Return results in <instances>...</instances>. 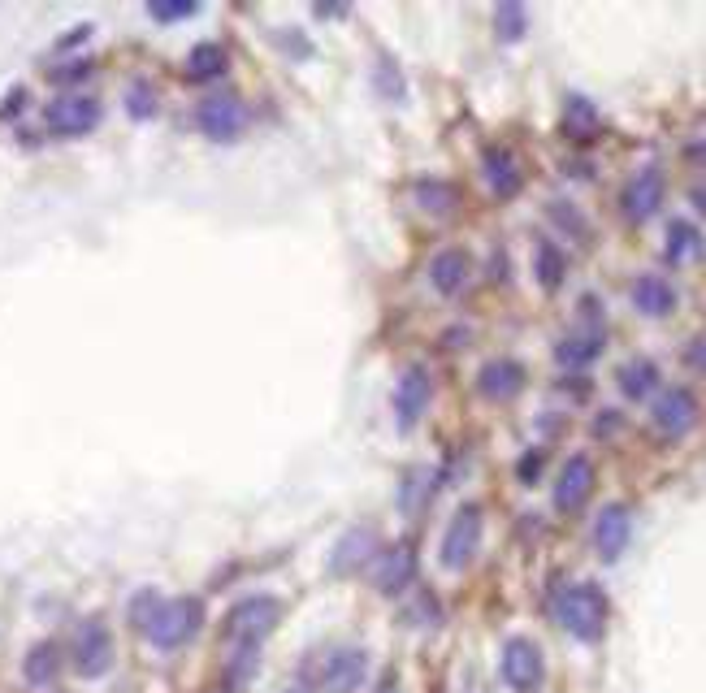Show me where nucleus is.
<instances>
[{"label": "nucleus", "mask_w": 706, "mask_h": 693, "mask_svg": "<svg viewBox=\"0 0 706 693\" xmlns=\"http://www.w3.org/2000/svg\"><path fill=\"white\" fill-rule=\"evenodd\" d=\"M468 273H473V265H468L464 247H442V252L429 260V282H434L438 295H460L468 286Z\"/></svg>", "instance_id": "f3484780"}, {"label": "nucleus", "mask_w": 706, "mask_h": 693, "mask_svg": "<svg viewBox=\"0 0 706 693\" xmlns=\"http://www.w3.org/2000/svg\"><path fill=\"white\" fill-rule=\"evenodd\" d=\"M57 672H61V650H57V642H35L31 650H26V663H22L26 685L44 689V685L57 681Z\"/></svg>", "instance_id": "412c9836"}, {"label": "nucleus", "mask_w": 706, "mask_h": 693, "mask_svg": "<svg viewBox=\"0 0 706 693\" xmlns=\"http://www.w3.org/2000/svg\"><path fill=\"white\" fill-rule=\"evenodd\" d=\"M525 26H529V13H525V5H499L494 9V31H499V39L503 44H516L520 35H525Z\"/></svg>", "instance_id": "cd10ccee"}, {"label": "nucleus", "mask_w": 706, "mask_h": 693, "mask_svg": "<svg viewBox=\"0 0 706 693\" xmlns=\"http://www.w3.org/2000/svg\"><path fill=\"white\" fill-rule=\"evenodd\" d=\"M633 304L642 317H668L676 308V291L668 278H655V273H646V278L633 282Z\"/></svg>", "instance_id": "6ab92c4d"}, {"label": "nucleus", "mask_w": 706, "mask_h": 693, "mask_svg": "<svg viewBox=\"0 0 706 693\" xmlns=\"http://www.w3.org/2000/svg\"><path fill=\"white\" fill-rule=\"evenodd\" d=\"M390 74H395V65L382 61V74H377V83L386 87V96H403V83H395V78H390Z\"/></svg>", "instance_id": "f704fd0d"}, {"label": "nucleus", "mask_w": 706, "mask_h": 693, "mask_svg": "<svg viewBox=\"0 0 706 693\" xmlns=\"http://www.w3.org/2000/svg\"><path fill=\"white\" fill-rule=\"evenodd\" d=\"M22 104H26V87H13L5 100H0V122H13V117L22 113Z\"/></svg>", "instance_id": "473e14b6"}, {"label": "nucleus", "mask_w": 706, "mask_h": 693, "mask_svg": "<svg viewBox=\"0 0 706 693\" xmlns=\"http://www.w3.org/2000/svg\"><path fill=\"white\" fill-rule=\"evenodd\" d=\"M694 200H698V204L706 208V187H698V191H694Z\"/></svg>", "instance_id": "4c0bfd02"}, {"label": "nucleus", "mask_w": 706, "mask_h": 693, "mask_svg": "<svg viewBox=\"0 0 706 693\" xmlns=\"http://www.w3.org/2000/svg\"><path fill=\"white\" fill-rule=\"evenodd\" d=\"M555 620L577 637V642H598L607 629V594L598 590L594 581H581V585H568V590L555 594Z\"/></svg>", "instance_id": "f03ea898"}, {"label": "nucleus", "mask_w": 706, "mask_h": 693, "mask_svg": "<svg viewBox=\"0 0 706 693\" xmlns=\"http://www.w3.org/2000/svg\"><path fill=\"white\" fill-rule=\"evenodd\" d=\"M377 555V538L369 529H351L347 538H343V546L334 551V572H351V568H360L364 559H373Z\"/></svg>", "instance_id": "b1692460"}, {"label": "nucleus", "mask_w": 706, "mask_h": 693, "mask_svg": "<svg viewBox=\"0 0 706 693\" xmlns=\"http://www.w3.org/2000/svg\"><path fill=\"white\" fill-rule=\"evenodd\" d=\"M481 174H486V182H490V191L494 195H516L520 191V161L507 148H486V156H481Z\"/></svg>", "instance_id": "a211bd4d"}, {"label": "nucleus", "mask_w": 706, "mask_h": 693, "mask_svg": "<svg viewBox=\"0 0 706 693\" xmlns=\"http://www.w3.org/2000/svg\"><path fill=\"white\" fill-rule=\"evenodd\" d=\"M87 35H91V26L83 22V26H74V31H65V35H61V44H57V48L65 52V48H74V44H83V39H87Z\"/></svg>", "instance_id": "c9c22d12"}, {"label": "nucleus", "mask_w": 706, "mask_h": 693, "mask_svg": "<svg viewBox=\"0 0 706 693\" xmlns=\"http://www.w3.org/2000/svg\"><path fill=\"white\" fill-rule=\"evenodd\" d=\"M616 382H620V395L624 399H646V395H655V390H659V364L646 360V356H637L629 364H620Z\"/></svg>", "instance_id": "aec40b11"}, {"label": "nucleus", "mask_w": 706, "mask_h": 693, "mask_svg": "<svg viewBox=\"0 0 706 693\" xmlns=\"http://www.w3.org/2000/svg\"><path fill=\"white\" fill-rule=\"evenodd\" d=\"M616 421H620L616 412H603V416H598V434H607V429H616Z\"/></svg>", "instance_id": "e433bc0d"}, {"label": "nucleus", "mask_w": 706, "mask_h": 693, "mask_svg": "<svg viewBox=\"0 0 706 693\" xmlns=\"http://www.w3.org/2000/svg\"><path fill=\"white\" fill-rule=\"evenodd\" d=\"M594 126H598V113H594V104H585V100H572V104H568V113H564V130H568V135L585 139V135H590Z\"/></svg>", "instance_id": "c756f323"}, {"label": "nucleus", "mask_w": 706, "mask_h": 693, "mask_svg": "<svg viewBox=\"0 0 706 693\" xmlns=\"http://www.w3.org/2000/svg\"><path fill=\"white\" fill-rule=\"evenodd\" d=\"M148 13L156 22H182V18H195L200 5H195V0H152Z\"/></svg>", "instance_id": "7c9ffc66"}, {"label": "nucleus", "mask_w": 706, "mask_h": 693, "mask_svg": "<svg viewBox=\"0 0 706 693\" xmlns=\"http://www.w3.org/2000/svg\"><path fill=\"white\" fill-rule=\"evenodd\" d=\"M230 70V57H226V48L221 44H195L191 48V57H187V78L191 83H213V78H221Z\"/></svg>", "instance_id": "4be33fe9"}, {"label": "nucleus", "mask_w": 706, "mask_h": 693, "mask_svg": "<svg viewBox=\"0 0 706 693\" xmlns=\"http://www.w3.org/2000/svg\"><path fill=\"white\" fill-rule=\"evenodd\" d=\"M130 624L156 650H178L204 629L200 598H161L156 590H139L130 598Z\"/></svg>", "instance_id": "f257e3e1"}, {"label": "nucleus", "mask_w": 706, "mask_h": 693, "mask_svg": "<svg viewBox=\"0 0 706 693\" xmlns=\"http://www.w3.org/2000/svg\"><path fill=\"white\" fill-rule=\"evenodd\" d=\"M629 538H633V512L624 503H607L603 512H598V520H594L598 555H603L607 564H616V559L624 555V546H629Z\"/></svg>", "instance_id": "4468645a"}, {"label": "nucleus", "mask_w": 706, "mask_h": 693, "mask_svg": "<svg viewBox=\"0 0 706 693\" xmlns=\"http://www.w3.org/2000/svg\"><path fill=\"white\" fill-rule=\"evenodd\" d=\"M126 109H130V117H139V122H148L156 113V91L148 87V78H135V83L126 87Z\"/></svg>", "instance_id": "c85d7f7f"}, {"label": "nucleus", "mask_w": 706, "mask_h": 693, "mask_svg": "<svg viewBox=\"0 0 706 693\" xmlns=\"http://www.w3.org/2000/svg\"><path fill=\"white\" fill-rule=\"evenodd\" d=\"M195 126L213 143H230L247 130V109L239 96H208L200 109H195Z\"/></svg>", "instance_id": "1a4fd4ad"}, {"label": "nucleus", "mask_w": 706, "mask_h": 693, "mask_svg": "<svg viewBox=\"0 0 706 693\" xmlns=\"http://www.w3.org/2000/svg\"><path fill=\"white\" fill-rule=\"evenodd\" d=\"M598 351H603V330L572 334V338H564V343L555 347V360L564 364V369H585L590 360H598Z\"/></svg>", "instance_id": "5701e85b"}, {"label": "nucleus", "mask_w": 706, "mask_h": 693, "mask_svg": "<svg viewBox=\"0 0 706 693\" xmlns=\"http://www.w3.org/2000/svg\"><path fill=\"white\" fill-rule=\"evenodd\" d=\"M650 421H655V434H663V438H685L689 429L698 425V399H694V390H685V386L659 390L655 408H650Z\"/></svg>", "instance_id": "6e6552de"}, {"label": "nucleus", "mask_w": 706, "mask_h": 693, "mask_svg": "<svg viewBox=\"0 0 706 693\" xmlns=\"http://www.w3.org/2000/svg\"><path fill=\"white\" fill-rule=\"evenodd\" d=\"M663 191H668V182H663V169L659 165H646L637 169V174L624 182V195H620V208L629 221H650L659 213L663 204Z\"/></svg>", "instance_id": "9d476101"}, {"label": "nucleus", "mask_w": 706, "mask_h": 693, "mask_svg": "<svg viewBox=\"0 0 706 693\" xmlns=\"http://www.w3.org/2000/svg\"><path fill=\"white\" fill-rule=\"evenodd\" d=\"M44 122H48L52 135L78 139V135H87V130L100 126V100L96 96H78V91H70V96H57L44 109Z\"/></svg>", "instance_id": "423d86ee"}, {"label": "nucleus", "mask_w": 706, "mask_h": 693, "mask_svg": "<svg viewBox=\"0 0 706 693\" xmlns=\"http://www.w3.org/2000/svg\"><path fill=\"white\" fill-rule=\"evenodd\" d=\"M416 204H421L425 213H451V208L460 204V191H455L451 182L421 178V182H416Z\"/></svg>", "instance_id": "a878e982"}, {"label": "nucleus", "mask_w": 706, "mask_h": 693, "mask_svg": "<svg viewBox=\"0 0 706 693\" xmlns=\"http://www.w3.org/2000/svg\"><path fill=\"white\" fill-rule=\"evenodd\" d=\"M364 668H369V655L360 646H343L325 659V693H356L364 681Z\"/></svg>", "instance_id": "dca6fc26"}, {"label": "nucleus", "mask_w": 706, "mask_h": 693, "mask_svg": "<svg viewBox=\"0 0 706 693\" xmlns=\"http://www.w3.org/2000/svg\"><path fill=\"white\" fill-rule=\"evenodd\" d=\"M429 399H434V382H429V369H425V364H412V369H403L399 386H395V416H399V425L412 429V425L425 416Z\"/></svg>", "instance_id": "ddd939ff"}, {"label": "nucleus", "mask_w": 706, "mask_h": 693, "mask_svg": "<svg viewBox=\"0 0 706 693\" xmlns=\"http://www.w3.org/2000/svg\"><path fill=\"white\" fill-rule=\"evenodd\" d=\"M282 620V603L269 594H252V598H239L230 611H226V642L230 646H247V650H260V642L278 629Z\"/></svg>", "instance_id": "7ed1b4c3"}, {"label": "nucleus", "mask_w": 706, "mask_h": 693, "mask_svg": "<svg viewBox=\"0 0 706 693\" xmlns=\"http://www.w3.org/2000/svg\"><path fill=\"white\" fill-rule=\"evenodd\" d=\"M477 390H481V399H490V403H507L525 390V369H520L516 360H486L477 373Z\"/></svg>", "instance_id": "2eb2a0df"}, {"label": "nucleus", "mask_w": 706, "mask_h": 693, "mask_svg": "<svg viewBox=\"0 0 706 693\" xmlns=\"http://www.w3.org/2000/svg\"><path fill=\"white\" fill-rule=\"evenodd\" d=\"M477 546H481V507L464 503L460 512L451 516L447 533H442V568H447V572L468 568V564H473V555H477Z\"/></svg>", "instance_id": "39448f33"}, {"label": "nucleus", "mask_w": 706, "mask_h": 693, "mask_svg": "<svg viewBox=\"0 0 706 693\" xmlns=\"http://www.w3.org/2000/svg\"><path fill=\"white\" fill-rule=\"evenodd\" d=\"M91 70H96L91 61H70V65H57L48 78L52 83H83V78H91Z\"/></svg>", "instance_id": "2f4dec72"}, {"label": "nucleus", "mask_w": 706, "mask_h": 693, "mask_svg": "<svg viewBox=\"0 0 706 693\" xmlns=\"http://www.w3.org/2000/svg\"><path fill=\"white\" fill-rule=\"evenodd\" d=\"M685 360L694 364L698 373H706V334L702 338H694V343H689V351H685Z\"/></svg>", "instance_id": "72a5a7b5"}, {"label": "nucleus", "mask_w": 706, "mask_h": 693, "mask_svg": "<svg viewBox=\"0 0 706 693\" xmlns=\"http://www.w3.org/2000/svg\"><path fill=\"white\" fill-rule=\"evenodd\" d=\"M113 633L104 620H83L70 637V668L83 676V681H100L104 672L113 668Z\"/></svg>", "instance_id": "20e7f679"}, {"label": "nucleus", "mask_w": 706, "mask_h": 693, "mask_svg": "<svg viewBox=\"0 0 706 693\" xmlns=\"http://www.w3.org/2000/svg\"><path fill=\"white\" fill-rule=\"evenodd\" d=\"M499 668H503L507 689H516V693H533L542 685V676H546L542 650H538V642H529V637H507Z\"/></svg>", "instance_id": "0eeeda50"}, {"label": "nucleus", "mask_w": 706, "mask_h": 693, "mask_svg": "<svg viewBox=\"0 0 706 693\" xmlns=\"http://www.w3.org/2000/svg\"><path fill=\"white\" fill-rule=\"evenodd\" d=\"M590 490H594V464H590V455H572V460L559 468V477H555V512H581L585 499H590Z\"/></svg>", "instance_id": "f8f14e48"}, {"label": "nucleus", "mask_w": 706, "mask_h": 693, "mask_svg": "<svg viewBox=\"0 0 706 693\" xmlns=\"http://www.w3.org/2000/svg\"><path fill=\"white\" fill-rule=\"evenodd\" d=\"M702 252V234L694 221H672L668 226V260L672 265H685V260H694Z\"/></svg>", "instance_id": "393cba45"}, {"label": "nucleus", "mask_w": 706, "mask_h": 693, "mask_svg": "<svg viewBox=\"0 0 706 693\" xmlns=\"http://www.w3.org/2000/svg\"><path fill=\"white\" fill-rule=\"evenodd\" d=\"M533 269H538V282L546 286V291H555V286L564 282L568 260H564V252H559L555 243H538V256H533Z\"/></svg>", "instance_id": "bb28decb"}, {"label": "nucleus", "mask_w": 706, "mask_h": 693, "mask_svg": "<svg viewBox=\"0 0 706 693\" xmlns=\"http://www.w3.org/2000/svg\"><path fill=\"white\" fill-rule=\"evenodd\" d=\"M373 585L382 594H390V598H399L403 590L412 585V577H416V551L408 542H399V546H386V551H377L373 555Z\"/></svg>", "instance_id": "9b49d317"}]
</instances>
